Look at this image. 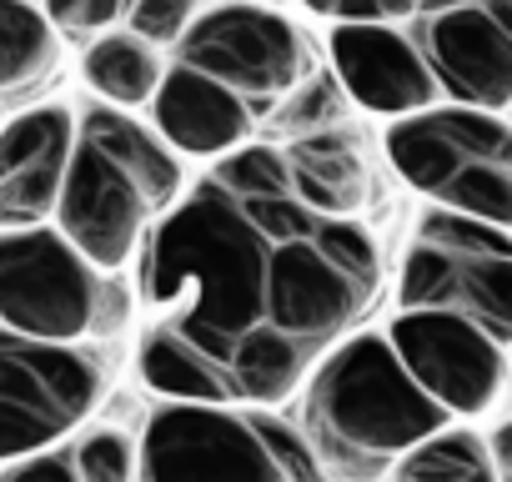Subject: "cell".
<instances>
[{
    "mask_svg": "<svg viewBox=\"0 0 512 482\" xmlns=\"http://www.w3.org/2000/svg\"><path fill=\"white\" fill-rule=\"evenodd\" d=\"M136 257V372L186 407L287 402L382 297L377 236L307 211L272 146L216 161Z\"/></svg>",
    "mask_w": 512,
    "mask_h": 482,
    "instance_id": "6da1fadb",
    "label": "cell"
},
{
    "mask_svg": "<svg viewBox=\"0 0 512 482\" xmlns=\"http://www.w3.org/2000/svg\"><path fill=\"white\" fill-rule=\"evenodd\" d=\"M181 161L126 111L86 106L76 116V141L56 201V236L96 272H121L146 231L181 201Z\"/></svg>",
    "mask_w": 512,
    "mask_h": 482,
    "instance_id": "7a4b0ae2",
    "label": "cell"
},
{
    "mask_svg": "<svg viewBox=\"0 0 512 482\" xmlns=\"http://www.w3.org/2000/svg\"><path fill=\"white\" fill-rule=\"evenodd\" d=\"M442 427L447 412L417 392L382 332L347 337L307 377V457L332 482H387Z\"/></svg>",
    "mask_w": 512,
    "mask_h": 482,
    "instance_id": "3957f363",
    "label": "cell"
},
{
    "mask_svg": "<svg viewBox=\"0 0 512 482\" xmlns=\"http://www.w3.org/2000/svg\"><path fill=\"white\" fill-rule=\"evenodd\" d=\"M387 161L417 196L432 201V211H452V216L507 231L512 221L507 116L427 106L387 126Z\"/></svg>",
    "mask_w": 512,
    "mask_h": 482,
    "instance_id": "277c9868",
    "label": "cell"
},
{
    "mask_svg": "<svg viewBox=\"0 0 512 482\" xmlns=\"http://www.w3.org/2000/svg\"><path fill=\"white\" fill-rule=\"evenodd\" d=\"M146 482H322L307 447L262 412L171 402L146 422Z\"/></svg>",
    "mask_w": 512,
    "mask_h": 482,
    "instance_id": "5b68a950",
    "label": "cell"
},
{
    "mask_svg": "<svg viewBox=\"0 0 512 482\" xmlns=\"http://www.w3.org/2000/svg\"><path fill=\"white\" fill-rule=\"evenodd\" d=\"M397 312H442L512 342V241L497 226L422 211L397 272Z\"/></svg>",
    "mask_w": 512,
    "mask_h": 482,
    "instance_id": "8992f818",
    "label": "cell"
},
{
    "mask_svg": "<svg viewBox=\"0 0 512 482\" xmlns=\"http://www.w3.org/2000/svg\"><path fill=\"white\" fill-rule=\"evenodd\" d=\"M121 317V287L81 262L51 226L0 236V332L41 347H81L106 327L116 332Z\"/></svg>",
    "mask_w": 512,
    "mask_h": 482,
    "instance_id": "52a82bcc",
    "label": "cell"
},
{
    "mask_svg": "<svg viewBox=\"0 0 512 482\" xmlns=\"http://www.w3.org/2000/svg\"><path fill=\"white\" fill-rule=\"evenodd\" d=\"M176 66L231 91L251 121L277 111L317 71L302 31L282 11H262V6L196 11L186 36L176 41Z\"/></svg>",
    "mask_w": 512,
    "mask_h": 482,
    "instance_id": "ba28073f",
    "label": "cell"
},
{
    "mask_svg": "<svg viewBox=\"0 0 512 482\" xmlns=\"http://www.w3.org/2000/svg\"><path fill=\"white\" fill-rule=\"evenodd\" d=\"M106 392V362L91 347H41L0 332V467L71 437Z\"/></svg>",
    "mask_w": 512,
    "mask_h": 482,
    "instance_id": "9c48e42d",
    "label": "cell"
},
{
    "mask_svg": "<svg viewBox=\"0 0 512 482\" xmlns=\"http://www.w3.org/2000/svg\"><path fill=\"white\" fill-rule=\"evenodd\" d=\"M387 347L417 382V392L447 417H482L507 392V342L462 317L397 312Z\"/></svg>",
    "mask_w": 512,
    "mask_h": 482,
    "instance_id": "30bf717a",
    "label": "cell"
},
{
    "mask_svg": "<svg viewBox=\"0 0 512 482\" xmlns=\"http://www.w3.org/2000/svg\"><path fill=\"white\" fill-rule=\"evenodd\" d=\"M432 86L482 116L512 106V6H442L412 36Z\"/></svg>",
    "mask_w": 512,
    "mask_h": 482,
    "instance_id": "8fae6325",
    "label": "cell"
},
{
    "mask_svg": "<svg viewBox=\"0 0 512 482\" xmlns=\"http://www.w3.org/2000/svg\"><path fill=\"white\" fill-rule=\"evenodd\" d=\"M76 116L66 106H31L0 126V236L41 231L56 216Z\"/></svg>",
    "mask_w": 512,
    "mask_h": 482,
    "instance_id": "7c38bea8",
    "label": "cell"
},
{
    "mask_svg": "<svg viewBox=\"0 0 512 482\" xmlns=\"http://www.w3.org/2000/svg\"><path fill=\"white\" fill-rule=\"evenodd\" d=\"M332 51V81L342 91V101L387 116V121H407L427 106H437V86L412 46V36L392 31V26H332L327 36Z\"/></svg>",
    "mask_w": 512,
    "mask_h": 482,
    "instance_id": "4fadbf2b",
    "label": "cell"
},
{
    "mask_svg": "<svg viewBox=\"0 0 512 482\" xmlns=\"http://www.w3.org/2000/svg\"><path fill=\"white\" fill-rule=\"evenodd\" d=\"M151 121H156V141L176 156H201V161H226L236 156L246 141H251V116L246 106L221 91L216 81L186 71V66H171L151 96Z\"/></svg>",
    "mask_w": 512,
    "mask_h": 482,
    "instance_id": "5bb4252c",
    "label": "cell"
},
{
    "mask_svg": "<svg viewBox=\"0 0 512 482\" xmlns=\"http://www.w3.org/2000/svg\"><path fill=\"white\" fill-rule=\"evenodd\" d=\"M282 171L292 196L332 221H357V211L372 201V166L362 146L347 131H322L302 136L282 151Z\"/></svg>",
    "mask_w": 512,
    "mask_h": 482,
    "instance_id": "9a60e30c",
    "label": "cell"
},
{
    "mask_svg": "<svg viewBox=\"0 0 512 482\" xmlns=\"http://www.w3.org/2000/svg\"><path fill=\"white\" fill-rule=\"evenodd\" d=\"M61 71V36L46 26L36 6L0 0V106L36 96Z\"/></svg>",
    "mask_w": 512,
    "mask_h": 482,
    "instance_id": "2e32d148",
    "label": "cell"
},
{
    "mask_svg": "<svg viewBox=\"0 0 512 482\" xmlns=\"http://www.w3.org/2000/svg\"><path fill=\"white\" fill-rule=\"evenodd\" d=\"M81 76H86V86L101 96V106L131 116L136 106H151V96H156L166 66H161V56H156L151 46H141L136 36L111 31V36L91 41V51H86V61H81Z\"/></svg>",
    "mask_w": 512,
    "mask_h": 482,
    "instance_id": "e0dca14e",
    "label": "cell"
},
{
    "mask_svg": "<svg viewBox=\"0 0 512 482\" xmlns=\"http://www.w3.org/2000/svg\"><path fill=\"white\" fill-rule=\"evenodd\" d=\"M392 482H497L482 442L472 432H452L442 427L437 437L417 442L397 467H392Z\"/></svg>",
    "mask_w": 512,
    "mask_h": 482,
    "instance_id": "ac0fdd59",
    "label": "cell"
},
{
    "mask_svg": "<svg viewBox=\"0 0 512 482\" xmlns=\"http://www.w3.org/2000/svg\"><path fill=\"white\" fill-rule=\"evenodd\" d=\"M342 111H347V101H342L337 81L312 71V76L277 106V131H287V136H297V141H302V136H322V131H337Z\"/></svg>",
    "mask_w": 512,
    "mask_h": 482,
    "instance_id": "d6986e66",
    "label": "cell"
},
{
    "mask_svg": "<svg viewBox=\"0 0 512 482\" xmlns=\"http://www.w3.org/2000/svg\"><path fill=\"white\" fill-rule=\"evenodd\" d=\"M76 482H136V447L126 432H91L71 447Z\"/></svg>",
    "mask_w": 512,
    "mask_h": 482,
    "instance_id": "ffe728a7",
    "label": "cell"
},
{
    "mask_svg": "<svg viewBox=\"0 0 512 482\" xmlns=\"http://www.w3.org/2000/svg\"><path fill=\"white\" fill-rule=\"evenodd\" d=\"M126 36H136L141 46H176L186 36V26L196 21V6L186 0H141V6H126Z\"/></svg>",
    "mask_w": 512,
    "mask_h": 482,
    "instance_id": "44dd1931",
    "label": "cell"
},
{
    "mask_svg": "<svg viewBox=\"0 0 512 482\" xmlns=\"http://www.w3.org/2000/svg\"><path fill=\"white\" fill-rule=\"evenodd\" d=\"M41 16H46V26L56 36H96L101 41V36L121 31L126 6L121 0H56V6H46Z\"/></svg>",
    "mask_w": 512,
    "mask_h": 482,
    "instance_id": "7402d4cb",
    "label": "cell"
},
{
    "mask_svg": "<svg viewBox=\"0 0 512 482\" xmlns=\"http://www.w3.org/2000/svg\"><path fill=\"white\" fill-rule=\"evenodd\" d=\"M0 482H76L71 447H46V452H31L11 467H0Z\"/></svg>",
    "mask_w": 512,
    "mask_h": 482,
    "instance_id": "603a6c76",
    "label": "cell"
},
{
    "mask_svg": "<svg viewBox=\"0 0 512 482\" xmlns=\"http://www.w3.org/2000/svg\"><path fill=\"white\" fill-rule=\"evenodd\" d=\"M0 126H6V106H0Z\"/></svg>",
    "mask_w": 512,
    "mask_h": 482,
    "instance_id": "cb8c5ba5",
    "label": "cell"
}]
</instances>
